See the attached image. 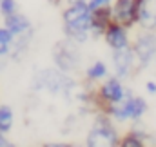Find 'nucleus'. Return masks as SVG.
Segmentation results:
<instances>
[{
    "instance_id": "obj_13",
    "label": "nucleus",
    "mask_w": 156,
    "mask_h": 147,
    "mask_svg": "<svg viewBox=\"0 0 156 147\" xmlns=\"http://www.w3.org/2000/svg\"><path fill=\"white\" fill-rule=\"evenodd\" d=\"M13 125V111L7 106H0V131L5 133Z\"/></svg>"
},
{
    "instance_id": "obj_6",
    "label": "nucleus",
    "mask_w": 156,
    "mask_h": 147,
    "mask_svg": "<svg viewBox=\"0 0 156 147\" xmlns=\"http://www.w3.org/2000/svg\"><path fill=\"white\" fill-rule=\"evenodd\" d=\"M134 51L127 45V47H122V49H115V55H113V64H115V73L118 78H125L131 74V69L134 66Z\"/></svg>"
},
{
    "instance_id": "obj_17",
    "label": "nucleus",
    "mask_w": 156,
    "mask_h": 147,
    "mask_svg": "<svg viewBox=\"0 0 156 147\" xmlns=\"http://www.w3.org/2000/svg\"><path fill=\"white\" fill-rule=\"evenodd\" d=\"M16 11V2L15 0H0V13L4 16H9Z\"/></svg>"
},
{
    "instance_id": "obj_15",
    "label": "nucleus",
    "mask_w": 156,
    "mask_h": 147,
    "mask_svg": "<svg viewBox=\"0 0 156 147\" xmlns=\"http://www.w3.org/2000/svg\"><path fill=\"white\" fill-rule=\"evenodd\" d=\"M13 33L5 27V29H0V56H4L7 51H9V44L13 40Z\"/></svg>"
},
{
    "instance_id": "obj_4",
    "label": "nucleus",
    "mask_w": 156,
    "mask_h": 147,
    "mask_svg": "<svg viewBox=\"0 0 156 147\" xmlns=\"http://www.w3.org/2000/svg\"><path fill=\"white\" fill-rule=\"evenodd\" d=\"M87 145L89 147L118 145V134L109 120H105V118L96 120V125L93 127V131L87 136Z\"/></svg>"
},
{
    "instance_id": "obj_9",
    "label": "nucleus",
    "mask_w": 156,
    "mask_h": 147,
    "mask_svg": "<svg viewBox=\"0 0 156 147\" xmlns=\"http://www.w3.org/2000/svg\"><path fill=\"white\" fill-rule=\"evenodd\" d=\"M40 78V87H45L53 93H60L64 91L66 87H69V80L64 76V74L56 73V71H44V73L38 74Z\"/></svg>"
},
{
    "instance_id": "obj_12",
    "label": "nucleus",
    "mask_w": 156,
    "mask_h": 147,
    "mask_svg": "<svg viewBox=\"0 0 156 147\" xmlns=\"http://www.w3.org/2000/svg\"><path fill=\"white\" fill-rule=\"evenodd\" d=\"M4 18H5V27L13 35H22V33H26L29 29V20L24 15L16 13V11L13 15H9V16H4Z\"/></svg>"
},
{
    "instance_id": "obj_10",
    "label": "nucleus",
    "mask_w": 156,
    "mask_h": 147,
    "mask_svg": "<svg viewBox=\"0 0 156 147\" xmlns=\"http://www.w3.org/2000/svg\"><path fill=\"white\" fill-rule=\"evenodd\" d=\"M105 42L113 47V49H122L129 45V38H127V31L123 26H120L116 22H113L107 29H105Z\"/></svg>"
},
{
    "instance_id": "obj_16",
    "label": "nucleus",
    "mask_w": 156,
    "mask_h": 147,
    "mask_svg": "<svg viewBox=\"0 0 156 147\" xmlns=\"http://www.w3.org/2000/svg\"><path fill=\"white\" fill-rule=\"evenodd\" d=\"M122 145L123 147H142L144 145V140H142V136L134 131V133H129V134L122 140Z\"/></svg>"
},
{
    "instance_id": "obj_19",
    "label": "nucleus",
    "mask_w": 156,
    "mask_h": 147,
    "mask_svg": "<svg viewBox=\"0 0 156 147\" xmlns=\"http://www.w3.org/2000/svg\"><path fill=\"white\" fill-rule=\"evenodd\" d=\"M145 87H147V91H149L151 95H154V93H156V84H154V82H147V85H145Z\"/></svg>"
},
{
    "instance_id": "obj_2",
    "label": "nucleus",
    "mask_w": 156,
    "mask_h": 147,
    "mask_svg": "<svg viewBox=\"0 0 156 147\" xmlns=\"http://www.w3.org/2000/svg\"><path fill=\"white\" fill-rule=\"evenodd\" d=\"M147 111V102L140 96H131V98H123L122 102L115 104L111 107V114L123 122V120H138L140 116H144Z\"/></svg>"
},
{
    "instance_id": "obj_18",
    "label": "nucleus",
    "mask_w": 156,
    "mask_h": 147,
    "mask_svg": "<svg viewBox=\"0 0 156 147\" xmlns=\"http://www.w3.org/2000/svg\"><path fill=\"white\" fill-rule=\"evenodd\" d=\"M109 2H111V0H89V2H87V5H89V9H91V11H94V9H98V7L109 5Z\"/></svg>"
},
{
    "instance_id": "obj_8",
    "label": "nucleus",
    "mask_w": 156,
    "mask_h": 147,
    "mask_svg": "<svg viewBox=\"0 0 156 147\" xmlns=\"http://www.w3.org/2000/svg\"><path fill=\"white\" fill-rule=\"evenodd\" d=\"M100 98H102L104 102H107L111 107L125 98V91H123V87H122V84H120L118 78L107 80V82L100 87Z\"/></svg>"
},
{
    "instance_id": "obj_20",
    "label": "nucleus",
    "mask_w": 156,
    "mask_h": 147,
    "mask_svg": "<svg viewBox=\"0 0 156 147\" xmlns=\"http://www.w3.org/2000/svg\"><path fill=\"white\" fill-rule=\"evenodd\" d=\"M4 145H9V142L5 140V136H4V133L0 131V147H4Z\"/></svg>"
},
{
    "instance_id": "obj_1",
    "label": "nucleus",
    "mask_w": 156,
    "mask_h": 147,
    "mask_svg": "<svg viewBox=\"0 0 156 147\" xmlns=\"http://www.w3.org/2000/svg\"><path fill=\"white\" fill-rule=\"evenodd\" d=\"M145 0H116L113 9V22H116L123 27H131L134 22H138L140 9Z\"/></svg>"
},
{
    "instance_id": "obj_14",
    "label": "nucleus",
    "mask_w": 156,
    "mask_h": 147,
    "mask_svg": "<svg viewBox=\"0 0 156 147\" xmlns=\"http://www.w3.org/2000/svg\"><path fill=\"white\" fill-rule=\"evenodd\" d=\"M107 73V67H105V64L104 62H96V64H93L89 69H87V78L89 80H100V78H104Z\"/></svg>"
},
{
    "instance_id": "obj_3",
    "label": "nucleus",
    "mask_w": 156,
    "mask_h": 147,
    "mask_svg": "<svg viewBox=\"0 0 156 147\" xmlns=\"http://www.w3.org/2000/svg\"><path fill=\"white\" fill-rule=\"evenodd\" d=\"M53 58H55V64L58 66L60 71L67 73V71H75L80 64V55H78L76 47L71 44V38L69 40H64V42H58L53 49Z\"/></svg>"
},
{
    "instance_id": "obj_21",
    "label": "nucleus",
    "mask_w": 156,
    "mask_h": 147,
    "mask_svg": "<svg viewBox=\"0 0 156 147\" xmlns=\"http://www.w3.org/2000/svg\"><path fill=\"white\" fill-rule=\"evenodd\" d=\"M49 2H51V4H55V5H56V4H58V2H60V0H49Z\"/></svg>"
},
{
    "instance_id": "obj_5",
    "label": "nucleus",
    "mask_w": 156,
    "mask_h": 147,
    "mask_svg": "<svg viewBox=\"0 0 156 147\" xmlns=\"http://www.w3.org/2000/svg\"><path fill=\"white\" fill-rule=\"evenodd\" d=\"M133 51H134V55H136V58H138L142 67L149 66V62L154 58L156 55V35L151 33V31L140 35L136 38V42H134Z\"/></svg>"
},
{
    "instance_id": "obj_11",
    "label": "nucleus",
    "mask_w": 156,
    "mask_h": 147,
    "mask_svg": "<svg viewBox=\"0 0 156 147\" xmlns=\"http://www.w3.org/2000/svg\"><path fill=\"white\" fill-rule=\"evenodd\" d=\"M138 22L149 31L156 29V0H145L144 2V5L140 9Z\"/></svg>"
},
{
    "instance_id": "obj_7",
    "label": "nucleus",
    "mask_w": 156,
    "mask_h": 147,
    "mask_svg": "<svg viewBox=\"0 0 156 147\" xmlns=\"http://www.w3.org/2000/svg\"><path fill=\"white\" fill-rule=\"evenodd\" d=\"M111 24H113V9L109 5H104V7L91 11V31L94 35L105 33V29Z\"/></svg>"
}]
</instances>
